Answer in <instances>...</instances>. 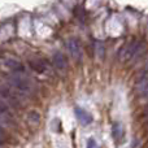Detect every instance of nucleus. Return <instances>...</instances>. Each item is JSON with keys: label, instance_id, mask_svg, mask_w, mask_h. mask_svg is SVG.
I'll use <instances>...</instances> for the list:
<instances>
[{"label": "nucleus", "instance_id": "f257e3e1", "mask_svg": "<svg viewBox=\"0 0 148 148\" xmlns=\"http://www.w3.org/2000/svg\"><path fill=\"white\" fill-rule=\"evenodd\" d=\"M8 83L16 88L17 91L23 92V94H31L33 92V86H31L30 81L22 75V74H9L7 77Z\"/></svg>", "mask_w": 148, "mask_h": 148}, {"label": "nucleus", "instance_id": "f03ea898", "mask_svg": "<svg viewBox=\"0 0 148 148\" xmlns=\"http://www.w3.org/2000/svg\"><path fill=\"white\" fill-rule=\"evenodd\" d=\"M143 49V44L138 40L129 42L125 47L120 51V59L121 61H129V60H134L140 51Z\"/></svg>", "mask_w": 148, "mask_h": 148}, {"label": "nucleus", "instance_id": "7ed1b4c3", "mask_svg": "<svg viewBox=\"0 0 148 148\" xmlns=\"http://www.w3.org/2000/svg\"><path fill=\"white\" fill-rule=\"evenodd\" d=\"M68 46V51H69L70 56L73 57L75 61H79L82 59V47H81V43L77 38H70L66 43Z\"/></svg>", "mask_w": 148, "mask_h": 148}, {"label": "nucleus", "instance_id": "20e7f679", "mask_svg": "<svg viewBox=\"0 0 148 148\" xmlns=\"http://www.w3.org/2000/svg\"><path fill=\"white\" fill-rule=\"evenodd\" d=\"M52 61H53V65L55 68H56L59 72L61 73H65L68 69V61H66V57H65V55L62 53V52L57 51L53 53V56H52Z\"/></svg>", "mask_w": 148, "mask_h": 148}, {"label": "nucleus", "instance_id": "39448f33", "mask_svg": "<svg viewBox=\"0 0 148 148\" xmlns=\"http://www.w3.org/2000/svg\"><path fill=\"white\" fill-rule=\"evenodd\" d=\"M74 112H75L77 120H78L79 122H81L82 125H84V126H86V125H90V123L92 122V120H94V118H92V116L90 114L87 110H84L83 108H78V107H77Z\"/></svg>", "mask_w": 148, "mask_h": 148}, {"label": "nucleus", "instance_id": "423d86ee", "mask_svg": "<svg viewBox=\"0 0 148 148\" xmlns=\"http://www.w3.org/2000/svg\"><path fill=\"white\" fill-rule=\"evenodd\" d=\"M4 64H5V66L9 68V69L12 70L13 74H22L23 72H25L23 65L21 64L20 61L14 60V59H5L4 60Z\"/></svg>", "mask_w": 148, "mask_h": 148}, {"label": "nucleus", "instance_id": "0eeeda50", "mask_svg": "<svg viewBox=\"0 0 148 148\" xmlns=\"http://www.w3.org/2000/svg\"><path fill=\"white\" fill-rule=\"evenodd\" d=\"M123 135H125V129H123V125L121 122H113L112 125V136L116 142H120L123 139Z\"/></svg>", "mask_w": 148, "mask_h": 148}, {"label": "nucleus", "instance_id": "6e6552de", "mask_svg": "<svg viewBox=\"0 0 148 148\" xmlns=\"http://www.w3.org/2000/svg\"><path fill=\"white\" fill-rule=\"evenodd\" d=\"M29 64H30V66L38 73L47 74V72H49L48 64H46V61H43V60H30Z\"/></svg>", "mask_w": 148, "mask_h": 148}, {"label": "nucleus", "instance_id": "1a4fd4ad", "mask_svg": "<svg viewBox=\"0 0 148 148\" xmlns=\"http://www.w3.org/2000/svg\"><path fill=\"white\" fill-rule=\"evenodd\" d=\"M95 52H96V56L97 59L103 60L105 56V47H104V43L101 40H97L95 42Z\"/></svg>", "mask_w": 148, "mask_h": 148}, {"label": "nucleus", "instance_id": "9d476101", "mask_svg": "<svg viewBox=\"0 0 148 148\" xmlns=\"http://www.w3.org/2000/svg\"><path fill=\"white\" fill-rule=\"evenodd\" d=\"M27 120H29V122H30L31 125H38L39 121H40V116H39L38 112L31 110V112L27 114Z\"/></svg>", "mask_w": 148, "mask_h": 148}, {"label": "nucleus", "instance_id": "9b49d317", "mask_svg": "<svg viewBox=\"0 0 148 148\" xmlns=\"http://www.w3.org/2000/svg\"><path fill=\"white\" fill-rule=\"evenodd\" d=\"M147 86H148V78L147 77H142L140 81H138V83H136V90L139 92H143L147 88Z\"/></svg>", "mask_w": 148, "mask_h": 148}, {"label": "nucleus", "instance_id": "f8f14e48", "mask_svg": "<svg viewBox=\"0 0 148 148\" xmlns=\"http://www.w3.org/2000/svg\"><path fill=\"white\" fill-rule=\"evenodd\" d=\"M0 125H13L12 117L3 112H0Z\"/></svg>", "mask_w": 148, "mask_h": 148}, {"label": "nucleus", "instance_id": "ddd939ff", "mask_svg": "<svg viewBox=\"0 0 148 148\" xmlns=\"http://www.w3.org/2000/svg\"><path fill=\"white\" fill-rule=\"evenodd\" d=\"M86 148H100V147L97 146L96 140H95L94 138H90L88 140H87V147Z\"/></svg>", "mask_w": 148, "mask_h": 148}, {"label": "nucleus", "instance_id": "4468645a", "mask_svg": "<svg viewBox=\"0 0 148 148\" xmlns=\"http://www.w3.org/2000/svg\"><path fill=\"white\" fill-rule=\"evenodd\" d=\"M4 142H5V134H4V131L0 129V146H1Z\"/></svg>", "mask_w": 148, "mask_h": 148}, {"label": "nucleus", "instance_id": "2eb2a0df", "mask_svg": "<svg viewBox=\"0 0 148 148\" xmlns=\"http://www.w3.org/2000/svg\"><path fill=\"white\" fill-rule=\"evenodd\" d=\"M143 96L146 97V99H148V86H147V88L143 91Z\"/></svg>", "mask_w": 148, "mask_h": 148}, {"label": "nucleus", "instance_id": "dca6fc26", "mask_svg": "<svg viewBox=\"0 0 148 148\" xmlns=\"http://www.w3.org/2000/svg\"><path fill=\"white\" fill-rule=\"evenodd\" d=\"M144 114H146V118H147V122H148V108L146 109V113H144Z\"/></svg>", "mask_w": 148, "mask_h": 148}]
</instances>
